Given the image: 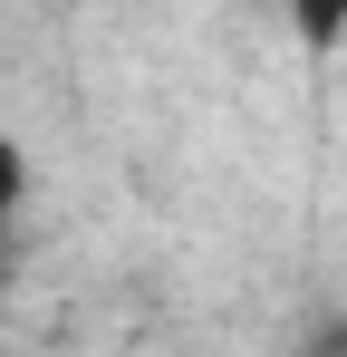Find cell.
Instances as JSON below:
<instances>
[{
	"mask_svg": "<svg viewBox=\"0 0 347 357\" xmlns=\"http://www.w3.org/2000/svg\"><path fill=\"white\" fill-rule=\"evenodd\" d=\"M280 10H289V39H299L309 59H328L347 39V0H280Z\"/></svg>",
	"mask_w": 347,
	"mask_h": 357,
	"instance_id": "cell-1",
	"label": "cell"
},
{
	"mask_svg": "<svg viewBox=\"0 0 347 357\" xmlns=\"http://www.w3.org/2000/svg\"><path fill=\"white\" fill-rule=\"evenodd\" d=\"M20 193H29V165H20V145H0V232H10V213H20Z\"/></svg>",
	"mask_w": 347,
	"mask_h": 357,
	"instance_id": "cell-2",
	"label": "cell"
}]
</instances>
